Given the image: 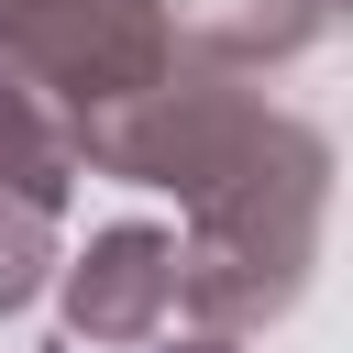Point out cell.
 <instances>
[{
  "mask_svg": "<svg viewBox=\"0 0 353 353\" xmlns=\"http://www.w3.org/2000/svg\"><path fill=\"white\" fill-rule=\"evenodd\" d=\"M320 221H331V143L276 110L265 143L210 176L188 199V243H176V309L199 331H265L309 298V265H320Z\"/></svg>",
  "mask_w": 353,
  "mask_h": 353,
  "instance_id": "6da1fadb",
  "label": "cell"
},
{
  "mask_svg": "<svg viewBox=\"0 0 353 353\" xmlns=\"http://www.w3.org/2000/svg\"><path fill=\"white\" fill-rule=\"evenodd\" d=\"M0 55L66 121H88L176 66V22L165 0H0Z\"/></svg>",
  "mask_w": 353,
  "mask_h": 353,
  "instance_id": "7a4b0ae2",
  "label": "cell"
},
{
  "mask_svg": "<svg viewBox=\"0 0 353 353\" xmlns=\"http://www.w3.org/2000/svg\"><path fill=\"white\" fill-rule=\"evenodd\" d=\"M55 298H66V331L99 342V353H132L176 320V232L154 221H110L88 232L77 265H55Z\"/></svg>",
  "mask_w": 353,
  "mask_h": 353,
  "instance_id": "3957f363",
  "label": "cell"
},
{
  "mask_svg": "<svg viewBox=\"0 0 353 353\" xmlns=\"http://www.w3.org/2000/svg\"><path fill=\"white\" fill-rule=\"evenodd\" d=\"M165 22L210 66H287L342 22V0H165Z\"/></svg>",
  "mask_w": 353,
  "mask_h": 353,
  "instance_id": "277c9868",
  "label": "cell"
},
{
  "mask_svg": "<svg viewBox=\"0 0 353 353\" xmlns=\"http://www.w3.org/2000/svg\"><path fill=\"white\" fill-rule=\"evenodd\" d=\"M77 176H88V165H77V121L0 55V188H22L33 210H66Z\"/></svg>",
  "mask_w": 353,
  "mask_h": 353,
  "instance_id": "5b68a950",
  "label": "cell"
},
{
  "mask_svg": "<svg viewBox=\"0 0 353 353\" xmlns=\"http://www.w3.org/2000/svg\"><path fill=\"white\" fill-rule=\"evenodd\" d=\"M55 287V210H33L22 188H0V320L33 309Z\"/></svg>",
  "mask_w": 353,
  "mask_h": 353,
  "instance_id": "8992f818",
  "label": "cell"
},
{
  "mask_svg": "<svg viewBox=\"0 0 353 353\" xmlns=\"http://www.w3.org/2000/svg\"><path fill=\"white\" fill-rule=\"evenodd\" d=\"M154 353H243V331H188V342H165V331H154Z\"/></svg>",
  "mask_w": 353,
  "mask_h": 353,
  "instance_id": "52a82bcc",
  "label": "cell"
}]
</instances>
